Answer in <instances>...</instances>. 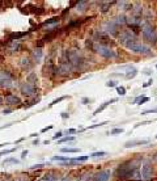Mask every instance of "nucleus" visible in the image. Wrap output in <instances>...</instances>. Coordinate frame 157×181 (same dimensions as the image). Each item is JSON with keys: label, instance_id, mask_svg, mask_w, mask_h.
<instances>
[{"label": "nucleus", "instance_id": "obj_14", "mask_svg": "<svg viewBox=\"0 0 157 181\" xmlns=\"http://www.w3.org/2000/svg\"><path fill=\"white\" fill-rule=\"evenodd\" d=\"M136 75H138V70H136V68H132V70H130V71L126 72L125 76H126L127 79H134Z\"/></svg>", "mask_w": 157, "mask_h": 181}, {"label": "nucleus", "instance_id": "obj_15", "mask_svg": "<svg viewBox=\"0 0 157 181\" xmlns=\"http://www.w3.org/2000/svg\"><path fill=\"white\" fill-rule=\"evenodd\" d=\"M53 160H59V161H71V160H72V158H68V156L55 155V156H53Z\"/></svg>", "mask_w": 157, "mask_h": 181}, {"label": "nucleus", "instance_id": "obj_21", "mask_svg": "<svg viewBox=\"0 0 157 181\" xmlns=\"http://www.w3.org/2000/svg\"><path fill=\"white\" fill-rule=\"evenodd\" d=\"M117 93L119 94V96H125L126 94V88L123 87V85H118L117 87Z\"/></svg>", "mask_w": 157, "mask_h": 181}, {"label": "nucleus", "instance_id": "obj_16", "mask_svg": "<svg viewBox=\"0 0 157 181\" xmlns=\"http://www.w3.org/2000/svg\"><path fill=\"white\" fill-rule=\"evenodd\" d=\"M56 23H59V17H51L49 20L45 21V23L42 24V26H46V25H49V24H56Z\"/></svg>", "mask_w": 157, "mask_h": 181}, {"label": "nucleus", "instance_id": "obj_23", "mask_svg": "<svg viewBox=\"0 0 157 181\" xmlns=\"http://www.w3.org/2000/svg\"><path fill=\"white\" fill-rule=\"evenodd\" d=\"M17 150V147L16 148H8V150H3V151H0V156H3V155H8V154H12V152H14Z\"/></svg>", "mask_w": 157, "mask_h": 181}, {"label": "nucleus", "instance_id": "obj_49", "mask_svg": "<svg viewBox=\"0 0 157 181\" xmlns=\"http://www.w3.org/2000/svg\"><path fill=\"white\" fill-rule=\"evenodd\" d=\"M156 68H157V64H156Z\"/></svg>", "mask_w": 157, "mask_h": 181}, {"label": "nucleus", "instance_id": "obj_44", "mask_svg": "<svg viewBox=\"0 0 157 181\" xmlns=\"http://www.w3.org/2000/svg\"><path fill=\"white\" fill-rule=\"evenodd\" d=\"M24 139H25V138H20V139H19V140H17V142H16V143H20V142H22V140H24Z\"/></svg>", "mask_w": 157, "mask_h": 181}, {"label": "nucleus", "instance_id": "obj_6", "mask_svg": "<svg viewBox=\"0 0 157 181\" xmlns=\"http://www.w3.org/2000/svg\"><path fill=\"white\" fill-rule=\"evenodd\" d=\"M12 87V76L9 72H0V88Z\"/></svg>", "mask_w": 157, "mask_h": 181}, {"label": "nucleus", "instance_id": "obj_5", "mask_svg": "<svg viewBox=\"0 0 157 181\" xmlns=\"http://www.w3.org/2000/svg\"><path fill=\"white\" fill-rule=\"evenodd\" d=\"M20 89H21V92H22L24 94H25V96H28V97L37 93V88H35V85L30 84V83H28V81H24L22 84L20 85Z\"/></svg>", "mask_w": 157, "mask_h": 181}, {"label": "nucleus", "instance_id": "obj_29", "mask_svg": "<svg viewBox=\"0 0 157 181\" xmlns=\"http://www.w3.org/2000/svg\"><path fill=\"white\" fill-rule=\"evenodd\" d=\"M117 84H118L117 81H114V80H109V81L106 83V87H110V88H111V87H118Z\"/></svg>", "mask_w": 157, "mask_h": 181}, {"label": "nucleus", "instance_id": "obj_36", "mask_svg": "<svg viewBox=\"0 0 157 181\" xmlns=\"http://www.w3.org/2000/svg\"><path fill=\"white\" fill-rule=\"evenodd\" d=\"M75 133H77L76 129H68L67 130V134H75Z\"/></svg>", "mask_w": 157, "mask_h": 181}, {"label": "nucleus", "instance_id": "obj_17", "mask_svg": "<svg viewBox=\"0 0 157 181\" xmlns=\"http://www.w3.org/2000/svg\"><path fill=\"white\" fill-rule=\"evenodd\" d=\"M125 133V130H123L122 127H115V129H113V130L110 131V135H119V134H123Z\"/></svg>", "mask_w": 157, "mask_h": 181}, {"label": "nucleus", "instance_id": "obj_9", "mask_svg": "<svg viewBox=\"0 0 157 181\" xmlns=\"http://www.w3.org/2000/svg\"><path fill=\"white\" fill-rule=\"evenodd\" d=\"M5 102L8 105H14V104H20L21 100H20V97L14 96V94H7L5 96Z\"/></svg>", "mask_w": 157, "mask_h": 181}, {"label": "nucleus", "instance_id": "obj_30", "mask_svg": "<svg viewBox=\"0 0 157 181\" xmlns=\"http://www.w3.org/2000/svg\"><path fill=\"white\" fill-rule=\"evenodd\" d=\"M148 101H149V97H148V96H144L143 99H141L140 101H139V104H138V105H143V104L148 102Z\"/></svg>", "mask_w": 157, "mask_h": 181}, {"label": "nucleus", "instance_id": "obj_2", "mask_svg": "<svg viewBox=\"0 0 157 181\" xmlns=\"http://www.w3.org/2000/svg\"><path fill=\"white\" fill-rule=\"evenodd\" d=\"M94 50L96 53L99 54L101 57L106 58V59H114V58L117 57V53L113 50V49H110L109 46L106 45H102V44H97L94 45Z\"/></svg>", "mask_w": 157, "mask_h": 181}, {"label": "nucleus", "instance_id": "obj_22", "mask_svg": "<svg viewBox=\"0 0 157 181\" xmlns=\"http://www.w3.org/2000/svg\"><path fill=\"white\" fill-rule=\"evenodd\" d=\"M73 140H75V137H64L60 140H58V143H67V142H73Z\"/></svg>", "mask_w": 157, "mask_h": 181}, {"label": "nucleus", "instance_id": "obj_48", "mask_svg": "<svg viewBox=\"0 0 157 181\" xmlns=\"http://www.w3.org/2000/svg\"><path fill=\"white\" fill-rule=\"evenodd\" d=\"M156 139H157V134H156Z\"/></svg>", "mask_w": 157, "mask_h": 181}, {"label": "nucleus", "instance_id": "obj_13", "mask_svg": "<svg viewBox=\"0 0 157 181\" xmlns=\"http://www.w3.org/2000/svg\"><path fill=\"white\" fill-rule=\"evenodd\" d=\"M19 163H20L19 159H16V158H8V159H5V160L3 161V165H7V164H19Z\"/></svg>", "mask_w": 157, "mask_h": 181}, {"label": "nucleus", "instance_id": "obj_33", "mask_svg": "<svg viewBox=\"0 0 157 181\" xmlns=\"http://www.w3.org/2000/svg\"><path fill=\"white\" fill-rule=\"evenodd\" d=\"M62 137H63V133H62V131H58V133H56L55 135L53 137V139L56 140V139H59V138H62Z\"/></svg>", "mask_w": 157, "mask_h": 181}, {"label": "nucleus", "instance_id": "obj_45", "mask_svg": "<svg viewBox=\"0 0 157 181\" xmlns=\"http://www.w3.org/2000/svg\"><path fill=\"white\" fill-rule=\"evenodd\" d=\"M30 137H38V134L37 133H33V134H30Z\"/></svg>", "mask_w": 157, "mask_h": 181}, {"label": "nucleus", "instance_id": "obj_47", "mask_svg": "<svg viewBox=\"0 0 157 181\" xmlns=\"http://www.w3.org/2000/svg\"><path fill=\"white\" fill-rule=\"evenodd\" d=\"M0 104H1V97H0Z\"/></svg>", "mask_w": 157, "mask_h": 181}, {"label": "nucleus", "instance_id": "obj_35", "mask_svg": "<svg viewBox=\"0 0 157 181\" xmlns=\"http://www.w3.org/2000/svg\"><path fill=\"white\" fill-rule=\"evenodd\" d=\"M53 129V125H49V126H46V127H43L41 130V133H46V131H49V130H51Z\"/></svg>", "mask_w": 157, "mask_h": 181}, {"label": "nucleus", "instance_id": "obj_46", "mask_svg": "<svg viewBox=\"0 0 157 181\" xmlns=\"http://www.w3.org/2000/svg\"><path fill=\"white\" fill-rule=\"evenodd\" d=\"M155 160H156V163H157V154L155 155Z\"/></svg>", "mask_w": 157, "mask_h": 181}, {"label": "nucleus", "instance_id": "obj_39", "mask_svg": "<svg viewBox=\"0 0 157 181\" xmlns=\"http://www.w3.org/2000/svg\"><path fill=\"white\" fill-rule=\"evenodd\" d=\"M29 154V152H28V150H25V151H22V155H21V158H22V159H25L26 158V155H28Z\"/></svg>", "mask_w": 157, "mask_h": 181}, {"label": "nucleus", "instance_id": "obj_41", "mask_svg": "<svg viewBox=\"0 0 157 181\" xmlns=\"http://www.w3.org/2000/svg\"><path fill=\"white\" fill-rule=\"evenodd\" d=\"M62 118L63 119H67L68 118V114H67V113H62Z\"/></svg>", "mask_w": 157, "mask_h": 181}, {"label": "nucleus", "instance_id": "obj_19", "mask_svg": "<svg viewBox=\"0 0 157 181\" xmlns=\"http://www.w3.org/2000/svg\"><path fill=\"white\" fill-rule=\"evenodd\" d=\"M105 155H107L106 151H96V152H93V154H90L89 156L90 158H99V156H105Z\"/></svg>", "mask_w": 157, "mask_h": 181}, {"label": "nucleus", "instance_id": "obj_1", "mask_svg": "<svg viewBox=\"0 0 157 181\" xmlns=\"http://www.w3.org/2000/svg\"><path fill=\"white\" fill-rule=\"evenodd\" d=\"M123 46H125L128 51H131V53H134V54H138V55H151L152 54V49H151L148 45H145V44L139 42L136 38L126 42Z\"/></svg>", "mask_w": 157, "mask_h": 181}, {"label": "nucleus", "instance_id": "obj_42", "mask_svg": "<svg viewBox=\"0 0 157 181\" xmlns=\"http://www.w3.org/2000/svg\"><path fill=\"white\" fill-rule=\"evenodd\" d=\"M33 145H34V146H37V145H39V139H38V138H37V139H35V140H34V142H33Z\"/></svg>", "mask_w": 157, "mask_h": 181}, {"label": "nucleus", "instance_id": "obj_34", "mask_svg": "<svg viewBox=\"0 0 157 181\" xmlns=\"http://www.w3.org/2000/svg\"><path fill=\"white\" fill-rule=\"evenodd\" d=\"M153 84V79H149L147 83H144L143 84V88H147V87H149V85H152Z\"/></svg>", "mask_w": 157, "mask_h": 181}, {"label": "nucleus", "instance_id": "obj_24", "mask_svg": "<svg viewBox=\"0 0 157 181\" xmlns=\"http://www.w3.org/2000/svg\"><path fill=\"white\" fill-rule=\"evenodd\" d=\"M106 124H109V121H104V122H99V124H96V125H92L89 126L88 129H97V127H101V126H105Z\"/></svg>", "mask_w": 157, "mask_h": 181}, {"label": "nucleus", "instance_id": "obj_43", "mask_svg": "<svg viewBox=\"0 0 157 181\" xmlns=\"http://www.w3.org/2000/svg\"><path fill=\"white\" fill-rule=\"evenodd\" d=\"M4 114H11V109H5L4 110Z\"/></svg>", "mask_w": 157, "mask_h": 181}, {"label": "nucleus", "instance_id": "obj_27", "mask_svg": "<svg viewBox=\"0 0 157 181\" xmlns=\"http://www.w3.org/2000/svg\"><path fill=\"white\" fill-rule=\"evenodd\" d=\"M148 124H152V121H141V122H139V124H136L134 126V129H138V127H140V126H143V125H148Z\"/></svg>", "mask_w": 157, "mask_h": 181}, {"label": "nucleus", "instance_id": "obj_28", "mask_svg": "<svg viewBox=\"0 0 157 181\" xmlns=\"http://www.w3.org/2000/svg\"><path fill=\"white\" fill-rule=\"evenodd\" d=\"M149 113H157V108H153V109H148V110H144V112H141V114H149Z\"/></svg>", "mask_w": 157, "mask_h": 181}, {"label": "nucleus", "instance_id": "obj_25", "mask_svg": "<svg viewBox=\"0 0 157 181\" xmlns=\"http://www.w3.org/2000/svg\"><path fill=\"white\" fill-rule=\"evenodd\" d=\"M42 181H56V179L53 176V174H45Z\"/></svg>", "mask_w": 157, "mask_h": 181}, {"label": "nucleus", "instance_id": "obj_31", "mask_svg": "<svg viewBox=\"0 0 157 181\" xmlns=\"http://www.w3.org/2000/svg\"><path fill=\"white\" fill-rule=\"evenodd\" d=\"M37 102H39V99L37 100H33V101H30V104H26L25 105V108H30V106H33V105H35Z\"/></svg>", "mask_w": 157, "mask_h": 181}, {"label": "nucleus", "instance_id": "obj_3", "mask_svg": "<svg viewBox=\"0 0 157 181\" xmlns=\"http://www.w3.org/2000/svg\"><path fill=\"white\" fill-rule=\"evenodd\" d=\"M141 34H143L144 39H147V41L149 42H155L156 41V33H155V29H153L151 25H144L143 29H141Z\"/></svg>", "mask_w": 157, "mask_h": 181}, {"label": "nucleus", "instance_id": "obj_7", "mask_svg": "<svg viewBox=\"0 0 157 181\" xmlns=\"http://www.w3.org/2000/svg\"><path fill=\"white\" fill-rule=\"evenodd\" d=\"M111 176V171L110 169H105V171H101L98 172L97 174L94 176V180L96 181H109Z\"/></svg>", "mask_w": 157, "mask_h": 181}, {"label": "nucleus", "instance_id": "obj_40", "mask_svg": "<svg viewBox=\"0 0 157 181\" xmlns=\"http://www.w3.org/2000/svg\"><path fill=\"white\" fill-rule=\"evenodd\" d=\"M81 101H83V104H85V105H86V104H89V100L86 99V97H84V99L81 100Z\"/></svg>", "mask_w": 157, "mask_h": 181}, {"label": "nucleus", "instance_id": "obj_4", "mask_svg": "<svg viewBox=\"0 0 157 181\" xmlns=\"http://www.w3.org/2000/svg\"><path fill=\"white\" fill-rule=\"evenodd\" d=\"M153 169H152V165H151L149 161H144L141 164V169H140V177L143 180H148L152 177Z\"/></svg>", "mask_w": 157, "mask_h": 181}, {"label": "nucleus", "instance_id": "obj_10", "mask_svg": "<svg viewBox=\"0 0 157 181\" xmlns=\"http://www.w3.org/2000/svg\"><path fill=\"white\" fill-rule=\"evenodd\" d=\"M115 101H117V99H111V100L106 101V102H104V104H102L101 106H98V108H97V109L94 110V113H93V116H97V114H99V113H101L102 110H105V109H106V108H107L109 105H110V104L115 102Z\"/></svg>", "mask_w": 157, "mask_h": 181}, {"label": "nucleus", "instance_id": "obj_8", "mask_svg": "<svg viewBox=\"0 0 157 181\" xmlns=\"http://www.w3.org/2000/svg\"><path fill=\"white\" fill-rule=\"evenodd\" d=\"M148 143V139H136V140H130L125 145L126 148H131V147H136V146H140V145H147Z\"/></svg>", "mask_w": 157, "mask_h": 181}, {"label": "nucleus", "instance_id": "obj_20", "mask_svg": "<svg viewBox=\"0 0 157 181\" xmlns=\"http://www.w3.org/2000/svg\"><path fill=\"white\" fill-rule=\"evenodd\" d=\"M66 99H68V96H62V97H58V99H55L53 101V102L49 105V108H51V106H54V105H56V104H59L60 101H63V100H66Z\"/></svg>", "mask_w": 157, "mask_h": 181}, {"label": "nucleus", "instance_id": "obj_11", "mask_svg": "<svg viewBox=\"0 0 157 181\" xmlns=\"http://www.w3.org/2000/svg\"><path fill=\"white\" fill-rule=\"evenodd\" d=\"M42 55H43V53H42V49L41 47H37L34 51H33V57H34L35 62H39V60L42 59Z\"/></svg>", "mask_w": 157, "mask_h": 181}, {"label": "nucleus", "instance_id": "obj_18", "mask_svg": "<svg viewBox=\"0 0 157 181\" xmlns=\"http://www.w3.org/2000/svg\"><path fill=\"white\" fill-rule=\"evenodd\" d=\"M89 159V155H83V156H76V158H72V161H85Z\"/></svg>", "mask_w": 157, "mask_h": 181}, {"label": "nucleus", "instance_id": "obj_26", "mask_svg": "<svg viewBox=\"0 0 157 181\" xmlns=\"http://www.w3.org/2000/svg\"><path fill=\"white\" fill-rule=\"evenodd\" d=\"M22 66H24V67H26V70L32 68V63L29 62V59H22Z\"/></svg>", "mask_w": 157, "mask_h": 181}, {"label": "nucleus", "instance_id": "obj_32", "mask_svg": "<svg viewBox=\"0 0 157 181\" xmlns=\"http://www.w3.org/2000/svg\"><path fill=\"white\" fill-rule=\"evenodd\" d=\"M45 164H35V165H32L30 169H39V168H43Z\"/></svg>", "mask_w": 157, "mask_h": 181}, {"label": "nucleus", "instance_id": "obj_12", "mask_svg": "<svg viewBox=\"0 0 157 181\" xmlns=\"http://www.w3.org/2000/svg\"><path fill=\"white\" fill-rule=\"evenodd\" d=\"M60 151L62 152H69V154H76V152H80V148H75V147H63V148H60Z\"/></svg>", "mask_w": 157, "mask_h": 181}, {"label": "nucleus", "instance_id": "obj_38", "mask_svg": "<svg viewBox=\"0 0 157 181\" xmlns=\"http://www.w3.org/2000/svg\"><path fill=\"white\" fill-rule=\"evenodd\" d=\"M12 125H13V122H11V124H8V125H4V126H0V130H3V129H5V127H11Z\"/></svg>", "mask_w": 157, "mask_h": 181}, {"label": "nucleus", "instance_id": "obj_37", "mask_svg": "<svg viewBox=\"0 0 157 181\" xmlns=\"http://www.w3.org/2000/svg\"><path fill=\"white\" fill-rule=\"evenodd\" d=\"M143 97H144V96H138V97H136V99H135V100H134V102H132V104H139V101H140L141 99H143Z\"/></svg>", "mask_w": 157, "mask_h": 181}]
</instances>
